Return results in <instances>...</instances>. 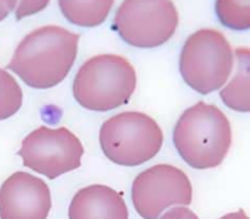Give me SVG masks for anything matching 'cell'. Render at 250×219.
<instances>
[{"label":"cell","mask_w":250,"mask_h":219,"mask_svg":"<svg viewBox=\"0 0 250 219\" xmlns=\"http://www.w3.org/2000/svg\"><path fill=\"white\" fill-rule=\"evenodd\" d=\"M79 35L57 25L29 32L16 47L7 67L23 83L48 89L66 79L78 54Z\"/></svg>","instance_id":"obj_1"},{"label":"cell","mask_w":250,"mask_h":219,"mask_svg":"<svg viewBox=\"0 0 250 219\" xmlns=\"http://www.w3.org/2000/svg\"><path fill=\"white\" fill-rule=\"evenodd\" d=\"M233 142L229 117L212 104L196 102L183 111L173 130V143L180 158L195 170L223 164Z\"/></svg>","instance_id":"obj_2"},{"label":"cell","mask_w":250,"mask_h":219,"mask_svg":"<svg viewBox=\"0 0 250 219\" xmlns=\"http://www.w3.org/2000/svg\"><path fill=\"white\" fill-rule=\"evenodd\" d=\"M72 89L81 107L98 113L111 111L132 98L136 89V72L122 56H94L79 67Z\"/></svg>","instance_id":"obj_3"},{"label":"cell","mask_w":250,"mask_h":219,"mask_svg":"<svg viewBox=\"0 0 250 219\" xmlns=\"http://www.w3.org/2000/svg\"><path fill=\"white\" fill-rule=\"evenodd\" d=\"M179 69L183 80L198 94L220 91L234 69V51L226 35L205 28L193 32L185 42Z\"/></svg>","instance_id":"obj_4"},{"label":"cell","mask_w":250,"mask_h":219,"mask_svg":"<svg viewBox=\"0 0 250 219\" xmlns=\"http://www.w3.org/2000/svg\"><path fill=\"white\" fill-rule=\"evenodd\" d=\"M160 124L145 113L125 111L105 120L100 129L103 154L114 164L138 167L151 161L163 148Z\"/></svg>","instance_id":"obj_5"},{"label":"cell","mask_w":250,"mask_h":219,"mask_svg":"<svg viewBox=\"0 0 250 219\" xmlns=\"http://www.w3.org/2000/svg\"><path fill=\"white\" fill-rule=\"evenodd\" d=\"M179 26V12L171 0H123L113 28L129 45L154 48L166 44Z\"/></svg>","instance_id":"obj_6"},{"label":"cell","mask_w":250,"mask_h":219,"mask_svg":"<svg viewBox=\"0 0 250 219\" xmlns=\"http://www.w3.org/2000/svg\"><path fill=\"white\" fill-rule=\"evenodd\" d=\"M18 155L25 167L54 180L81 167L83 146L66 127L41 126L22 140Z\"/></svg>","instance_id":"obj_7"},{"label":"cell","mask_w":250,"mask_h":219,"mask_svg":"<svg viewBox=\"0 0 250 219\" xmlns=\"http://www.w3.org/2000/svg\"><path fill=\"white\" fill-rule=\"evenodd\" d=\"M193 189L188 174L170 164L146 168L132 183V203L144 219H160L171 206H189Z\"/></svg>","instance_id":"obj_8"},{"label":"cell","mask_w":250,"mask_h":219,"mask_svg":"<svg viewBox=\"0 0 250 219\" xmlns=\"http://www.w3.org/2000/svg\"><path fill=\"white\" fill-rule=\"evenodd\" d=\"M50 189L41 179L18 171L0 187V219H47Z\"/></svg>","instance_id":"obj_9"},{"label":"cell","mask_w":250,"mask_h":219,"mask_svg":"<svg viewBox=\"0 0 250 219\" xmlns=\"http://www.w3.org/2000/svg\"><path fill=\"white\" fill-rule=\"evenodd\" d=\"M69 219H129V211L120 193L108 186L94 184L73 196Z\"/></svg>","instance_id":"obj_10"},{"label":"cell","mask_w":250,"mask_h":219,"mask_svg":"<svg viewBox=\"0 0 250 219\" xmlns=\"http://www.w3.org/2000/svg\"><path fill=\"white\" fill-rule=\"evenodd\" d=\"M234 75L221 88L220 97L226 107L237 113H250V48L234 50Z\"/></svg>","instance_id":"obj_11"},{"label":"cell","mask_w":250,"mask_h":219,"mask_svg":"<svg viewBox=\"0 0 250 219\" xmlns=\"http://www.w3.org/2000/svg\"><path fill=\"white\" fill-rule=\"evenodd\" d=\"M114 0H59V7L63 16L73 25L83 28H94L101 25Z\"/></svg>","instance_id":"obj_12"},{"label":"cell","mask_w":250,"mask_h":219,"mask_svg":"<svg viewBox=\"0 0 250 219\" xmlns=\"http://www.w3.org/2000/svg\"><path fill=\"white\" fill-rule=\"evenodd\" d=\"M215 13L221 25L231 31L250 29V0H215Z\"/></svg>","instance_id":"obj_13"},{"label":"cell","mask_w":250,"mask_h":219,"mask_svg":"<svg viewBox=\"0 0 250 219\" xmlns=\"http://www.w3.org/2000/svg\"><path fill=\"white\" fill-rule=\"evenodd\" d=\"M23 102V94L16 79L0 67V120L15 116Z\"/></svg>","instance_id":"obj_14"},{"label":"cell","mask_w":250,"mask_h":219,"mask_svg":"<svg viewBox=\"0 0 250 219\" xmlns=\"http://www.w3.org/2000/svg\"><path fill=\"white\" fill-rule=\"evenodd\" d=\"M50 0H19L18 6L15 9L16 19H23L31 15H35L41 10H44L48 6Z\"/></svg>","instance_id":"obj_15"},{"label":"cell","mask_w":250,"mask_h":219,"mask_svg":"<svg viewBox=\"0 0 250 219\" xmlns=\"http://www.w3.org/2000/svg\"><path fill=\"white\" fill-rule=\"evenodd\" d=\"M160 219H199V217L188 206H174L166 211Z\"/></svg>","instance_id":"obj_16"},{"label":"cell","mask_w":250,"mask_h":219,"mask_svg":"<svg viewBox=\"0 0 250 219\" xmlns=\"http://www.w3.org/2000/svg\"><path fill=\"white\" fill-rule=\"evenodd\" d=\"M19 0H0V22L4 20L12 10L16 9Z\"/></svg>","instance_id":"obj_17"},{"label":"cell","mask_w":250,"mask_h":219,"mask_svg":"<svg viewBox=\"0 0 250 219\" xmlns=\"http://www.w3.org/2000/svg\"><path fill=\"white\" fill-rule=\"evenodd\" d=\"M220 219H250L245 211H237V212H231V214H227L224 217H221Z\"/></svg>","instance_id":"obj_18"}]
</instances>
